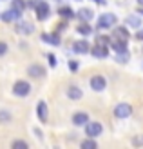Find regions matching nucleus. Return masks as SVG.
Wrapping results in <instances>:
<instances>
[{"label":"nucleus","instance_id":"1","mask_svg":"<svg viewBox=\"0 0 143 149\" xmlns=\"http://www.w3.org/2000/svg\"><path fill=\"white\" fill-rule=\"evenodd\" d=\"M118 24V17L114 13H103L100 18H98V24L96 27L98 29H111V27H114Z\"/></svg>","mask_w":143,"mask_h":149},{"label":"nucleus","instance_id":"2","mask_svg":"<svg viewBox=\"0 0 143 149\" xmlns=\"http://www.w3.org/2000/svg\"><path fill=\"white\" fill-rule=\"evenodd\" d=\"M13 95L20 96V98L29 96V95H31V84H29L27 80H17L13 84Z\"/></svg>","mask_w":143,"mask_h":149},{"label":"nucleus","instance_id":"3","mask_svg":"<svg viewBox=\"0 0 143 149\" xmlns=\"http://www.w3.org/2000/svg\"><path fill=\"white\" fill-rule=\"evenodd\" d=\"M35 13H36V18L40 22H44V20H47L51 17V6L46 2V0H38V4L35 7Z\"/></svg>","mask_w":143,"mask_h":149},{"label":"nucleus","instance_id":"4","mask_svg":"<svg viewBox=\"0 0 143 149\" xmlns=\"http://www.w3.org/2000/svg\"><path fill=\"white\" fill-rule=\"evenodd\" d=\"M89 86L94 93H102L105 87H107V80H105L103 74H93L91 80H89Z\"/></svg>","mask_w":143,"mask_h":149},{"label":"nucleus","instance_id":"5","mask_svg":"<svg viewBox=\"0 0 143 149\" xmlns=\"http://www.w3.org/2000/svg\"><path fill=\"white\" fill-rule=\"evenodd\" d=\"M22 18V11L17 9V7H11V9H7L4 13H0V20L6 22V24H11V22H18Z\"/></svg>","mask_w":143,"mask_h":149},{"label":"nucleus","instance_id":"6","mask_svg":"<svg viewBox=\"0 0 143 149\" xmlns=\"http://www.w3.org/2000/svg\"><path fill=\"white\" fill-rule=\"evenodd\" d=\"M85 135L91 138H98L100 135H103V125L100 122H87L85 124Z\"/></svg>","mask_w":143,"mask_h":149},{"label":"nucleus","instance_id":"7","mask_svg":"<svg viewBox=\"0 0 143 149\" xmlns=\"http://www.w3.org/2000/svg\"><path fill=\"white\" fill-rule=\"evenodd\" d=\"M131 115H132V106L127 104V102H122V104H118L114 107V116L120 118V120H123V118L131 116Z\"/></svg>","mask_w":143,"mask_h":149},{"label":"nucleus","instance_id":"8","mask_svg":"<svg viewBox=\"0 0 143 149\" xmlns=\"http://www.w3.org/2000/svg\"><path fill=\"white\" fill-rule=\"evenodd\" d=\"M27 77H31V78H44L46 77V68L40 64H31L27 68Z\"/></svg>","mask_w":143,"mask_h":149},{"label":"nucleus","instance_id":"9","mask_svg":"<svg viewBox=\"0 0 143 149\" xmlns=\"http://www.w3.org/2000/svg\"><path fill=\"white\" fill-rule=\"evenodd\" d=\"M112 38H116V40H129L131 38V33H129V29H127V26H116L114 29H112Z\"/></svg>","mask_w":143,"mask_h":149},{"label":"nucleus","instance_id":"10","mask_svg":"<svg viewBox=\"0 0 143 149\" xmlns=\"http://www.w3.org/2000/svg\"><path fill=\"white\" fill-rule=\"evenodd\" d=\"M73 51L78 55H87V53H91V44L87 40H76V42H73Z\"/></svg>","mask_w":143,"mask_h":149},{"label":"nucleus","instance_id":"11","mask_svg":"<svg viewBox=\"0 0 143 149\" xmlns=\"http://www.w3.org/2000/svg\"><path fill=\"white\" fill-rule=\"evenodd\" d=\"M36 116H38V120L42 124H46L47 118H49V109H47V104L44 100H40L38 104H36Z\"/></svg>","mask_w":143,"mask_h":149},{"label":"nucleus","instance_id":"12","mask_svg":"<svg viewBox=\"0 0 143 149\" xmlns=\"http://www.w3.org/2000/svg\"><path fill=\"white\" fill-rule=\"evenodd\" d=\"M15 29H17V33H20V35H33V31H35V26L31 24V22H24V20H18L17 22V26H15Z\"/></svg>","mask_w":143,"mask_h":149},{"label":"nucleus","instance_id":"13","mask_svg":"<svg viewBox=\"0 0 143 149\" xmlns=\"http://www.w3.org/2000/svg\"><path fill=\"white\" fill-rule=\"evenodd\" d=\"M56 13H58V17L62 18V20H73V18H76V13L73 11V7H69V6H60L58 9H56Z\"/></svg>","mask_w":143,"mask_h":149},{"label":"nucleus","instance_id":"14","mask_svg":"<svg viewBox=\"0 0 143 149\" xmlns=\"http://www.w3.org/2000/svg\"><path fill=\"white\" fill-rule=\"evenodd\" d=\"M76 18L80 22H91L94 18V11L93 9H89V7H82V9L76 11Z\"/></svg>","mask_w":143,"mask_h":149},{"label":"nucleus","instance_id":"15","mask_svg":"<svg viewBox=\"0 0 143 149\" xmlns=\"http://www.w3.org/2000/svg\"><path fill=\"white\" fill-rule=\"evenodd\" d=\"M91 55L94 56V58H98V60H100V58H107L109 56V46H96L94 47H91Z\"/></svg>","mask_w":143,"mask_h":149},{"label":"nucleus","instance_id":"16","mask_svg":"<svg viewBox=\"0 0 143 149\" xmlns=\"http://www.w3.org/2000/svg\"><path fill=\"white\" fill-rule=\"evenodd\" d=\"M40 40L42 42H47V44H53V46H60V35L58 33H42L40 35Z\"/></svg>","mask_w":143,"mask_h":149},{"label":"nucleus","instance_id":"17","mask_svg":"<svg viewBox=\"0 0 143 149\" xmlns=\"http://www.w3.org/2000/svg\"><path fill=\"white\" fill-rule=\"evenodd\" d=\"M71 120H73L74 125H78V127H80V125H84V127H85V124L89 122V115L84 113V111H78V113H74V115H73Z\"/></svg>","mask_w":143,"mask_h":149},{"label":"nucleus","instance_id":"18","mask_svg":"<svg viewBox=\"0 0 143 149\" xmlns=\"http://www.w3.org/2000/svg\"><path fill=\"white\" fill-rule=\"evenodd\" d=\"M125 26L131 29H140L141 27V17L140 15H131V17L125 18Z\"/></svg>","mask_w":143,"mask_h":149},{"label":"nucleus","instance_id":"19","mask_svg":"<svg viewBox=\"0 0 143 149\" xmlns=\"http://www.w3.org/2000/svg\"><path fill=\"white\" fill-rule=\"evenodd\" d=\"M109 47H112L116 53H129V49H127V42H125V40H116V38H112Z\"/></svg>","mask_w":143,"mask_h":149},{"label":"nucleus","instance_id":"20","mask_svg":"<svg viewBox=\"0 0 143 149\" xmlns=\"http://www.w3.org/2000/svg\"><path fill=\"white\" fill-rule=\"evenodd\" d=\"M67 96H69L71 100H80L82 96H84V91H82L78 86H69L67 87Z\"/></svg>","mask_w":143,"mask_h":149},{"label":"nucleus","instance_id":"21","mask_svg":"<svg viewBox=\"0 0 143 149\" xmlns=\"http://www.w3.org/2000/svg\"><path fill=\"white\" fill-rule=\"evenodd\" d=\"M76 33L82 35V36H89V35H93V27L89 22H82V24L76 26Z\"/></svg>","mask_w":143,"mask_h":149},{"label":"nucleus","instance_id":"22","mask_svg":"<svg viewBox=\"0 0 143 149\" xmlns=\"http://www.w3.org/2000/svg\"><path fill=\"white\" fill-rule=\"evenodd\" d=\"M80 147H82V149H96V147H98V144L94 142L91 136H87L85 140H82V142H80Z\"/></svg>","mask_w":143,"mask_h":149},{"label":"nucleus","instance_id":"23","mask_svg":"<svg viewBox=\"0 0 143 149\" xmlns=\"http://www.w3.org/2000/svg\"><path fill=\"white\" fill-rule=\"evenodd\" d=\"M13 120V116L9 111H4V109H0V124H9Z\"/></svg>","mask_w":143,"mask_h":149},{"label":"nucleus","instance_id":"24","mask_svg":"<svg viewBox=\"0 0 143 149\" xmlns=\"http://www.w3.org/2000/svg\"><path fill=\"white\" fill-rule=\"evenodd\" d=\"M96 44L98 46H111V38L107 35H98L96 36Z\"/></svg>","mask_w":143,"mask_h":149},{"label":"nucleus","instance_id":"25","mask_svg":"<svg viewBox=\"0 0 143 149\" xmlns=\"http://www.w3.org/2000/svg\"><path fill=\"white\" fill-rule=\"evenodd\" d=\"M11 147H13V149H29V144L24 142V140H13V142H11Z\"/></svg>","mask_w":143,"mask_h":149},{"label":"nucleus","instance_id":"26","mask_svg":"<svg viewBox=\"0 0 143 149\" xmlns=\"http://www.w3.org/2000/svg\"><path fill=\"white\" fill-rule=\"evenodd\" d=\"M116 62H120V64H127L129 62V53H116Z\"/></svg>","mask_w":143,"mask_h":149},{"label":"nucleus","instance_id":"27","mask_svg":"<svg viewBox=\"0 0 143 149\" xmlns=\"http://www.w3.org/2000/svg\"><path fill=\"white\" fill-rule=\"evenodd\" d=\"M13 7L24 11V9H27V2H26V0H13Z\"/></svg>","mask_w":143,"mask_h":149},{"label":"nucleus","instance_id":"28","mask_svg":"<svg viewBox=\"0 0 143 149\" xmlns=\"http://www.w3.org/2000/svg\"><path fill=\"white\" fill-rule=\"evenodd\" d=\"M67 65H69V69H71L73 73L78 71V60H69V62H67Z\"/></svg>","mask_w":143,"mask_h":149},{"label":"nucleus","instance_id":"29","mask_svg":"<svg viewBox=\"0 0 143 149\" xmlns=\"http://www.w3.org/2000/svg\"><path fill=\"white\" fill-rule=\"evenodd\" d=\"M47 60H49V65H51V68H56V56L53 55V53L47 55Z\"/></svg>","mask_w":143,"mask_h":149},{"label":"nucleus","instance_id":"30","mask_svg":"<svg viewBox=\"0 0 143 149\" xmlns=\"http://www.w3.org/2000/svg\"><path fill=\"white\" fill-rule=\"evenodd\" d=\"M7 49H9V47H7V44L0 40V56H4V55L7 53Z\"/></svg>","mask_w":143,"mask_h":149},{"label":"nucleus","instance_id":"31","mask_svg":"<svg viewBox=\"0 0 143 149\" xmlns=\"http://www.w3.org/2000/svg\"><path fill=\"white\" fill-rule=\"evenodd\" d=\"M35 135H36V138H38V140H44V135H42V131L38 127H35Z\"/></svg>","mask_w":143,"mask_h":149},{"label":"nucleus","instance_id":"32","mask_svg":"<svg viewBox=\"0 0 143 149\" xmlns=\"http://www.w3.org/2000/svg\"><path fill=\"white\" fill-rule=\"evenodd\" d=\"M136 38L138 40H143V27H140V31L136 33Z\"/></svg>","mask_w":143,"mask_h":149},{"label":"nucleus","instance_id":"33","mask_svg":"<svg viewBox=\"0 0 143 149\" xmlns=\"http://www.w3.org/2000/svg\"><path fill=\"white\" fill-rule=\"evenodd\" d=\"M96 4H100V6H107V0H94Z\"/></svg>","mask_w":143,"mask_h":149},{"label":"nucleus","instance_id":"34","mask_svg":"<svg viewBox=\"0 0 143 149\" xmlns=\"http://www.w3.org/2000/svg\"><path fill=\"white\" fill-rule=\"evenodd\" d=\"M138 15H140V17H143V6L138 7Z\"/></svg>","mask_w":143,"mask_h":149},{"label":"nucleus","instance_id":"35","mask_svg":"<svg viewBox=\"0 0 143 149\" xmlns=\"http://www.w3.org/2000/svg\"><path fill=\"white\" fill-rule=\"evenodd\" d=\"M136 2H138V6H143V0H136Z\"/></svg>","mask_w":143,"mask_h":149}]
</instances>
